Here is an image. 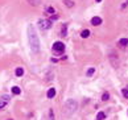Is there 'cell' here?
<instances>
[{
    "label": "cell",
    "mask_w": 128,
    "mask_h": 120,
    "mask_svg": "<svg viewBox=\"0 0 128 120\" xmlns=\"http://www.w3.org/2000/svg\"><path fill=\"white\" fill-rule=\"evenodd\" d=\"M63 3H65L69 8H71V7L74 5V1H71V0H63Z\"/></svg>",
    "instance_id": "13"
},
{
    "label": "cell",
    "mask_w": 128,
    "mask_h": 120,
    "mask_svg": "<svg viewBox=\"0 0 128 120\" xmlns=\"http://www.w3.org/2000/svg\"><path fill=\"white\" fill-rule=\"evenodd\" d=\"M63 50H65V45H63L61 41H57V42L53 44V51H54V53H58V54H61Z\"/></svg>",
    "instance_id": "3"
},
{
    "label": "cell",
    "mask_w": 128,
    "mask_h": 120,
    "mask_svg": "<svg viewBox=\"0 0 128 120\" xmlns=\"http://www.w3.org/2000/svg\"><path fill=\"white\" fill-rule=\"evenodd\" d=\"M23 74H24V69L23 67H17L16 69V75L17 77H21Z\"/></svg>",
    "instance_id": "8"
},
{
    "label": "cell",
    "mask_w": 128,
    "mask_h": 120,
    "mask_svg": "<svg viewBox=\"0 0 128 120\" xmlns=\"http://www.w3.org/2000/svg\"><path fill=\"white\" fill-rule=\"evenodd\" d=\"M127 4H128V0H127V1H124V3H123L122 8H125V7H127Z\"/></svg>",
    "instance_id": "18"
},
{
    "label": "cell",
    "mask_w": 128,
    "mask_h": 120,
    "mask_svg": "<svg viewBox=\"0 0 128 120\" xmlns=\"http://www.w3.org/2000/svg\"><path fill=\"white\" fill-rule=\"evenodd\" d=\"M77 107H78V104L74 99H67L65 102V104H63V116L70 117L71 115L77 111Z\"/></svg>",
    "instance_id": "2"
},
{
    "label": "cell",
    "mask_w": 128,
    "mask_h": 120,
    "mask_svg": "<svg viewBox=\"0 0 128 120\" xmlns=\"http://www.w3.org/2000/svg\"><path fill=\"white\" fill-rule=\"evenodd\" d=\"M122 92H123V95H124V98H127V99H128V89H123Z\"/></svg>",
    "instance_id": "15"
},
{
    "label": "cell",
    "mask_w": 128,
    "mask_h": 120,
    "mask_svg": "<svg viewBox=\"0 0 128 120\" xmlns=\"http://www.w3.org/2000/svg\"><path fill=\"white\" fill-rule=\"evenodd\" d=\"M95 1H98V3H100V1H102V0H95Z\"/></svg>",
    "instance_id": "19"
},
{
    "label": "cell",
    "mask_w": 128,
    "mask_h": 120,
    "mask_svg": "<svg viewBox=\"0 0 128 120\" xmlns=\"http://www.w3.org/2000/svg\"><path fill=\"white\" fill-rule=\"evenodd\" d=\"M46 95H48L49 99L54 98V96H56V89H49V90H48V94H46Z\"/></svg>",
    "instance_id": "7"
},
{
    "label": "cell",
    "mask_w": 128,
    "mask_h": 120,
    "mask_svg": "<svg viewBox=\"0 0 128 120\" xmlns=\"http://www.w3.org/2000/svg\"><path fill=\"white\" fill-rule=\"evenodd\" d=\"M38 25H40V28L44 30V29H49V28H50L51 23L49 20H40V21H38Z\"/></svg>",
    "instance_id": "5"
},
{
    "label": "cell",
    "mask_w": 128,
    "mask_h": 120,
    "mask_svg": "<svg viewBox=\"0 0 128 120\" xmlns=\"http://www.w3.org/2000/svg\"><path fill=\"white\" fill-rule=\"evenodd\" d=\"M104 117H106V114H104V112H102V111L98 112V115H97V120H103Z\"/></svg>",
    "instance_id": "9"
},
{
    "label": "cell",
    "mask_w": 128,
    "mask_h": 120,
    "mask_svg": "<svg viewBox=\"0 0 128 120\" xmlns=\"http://www.w3.org/2000/svg\"><path fill=\"white\" fill-rule=\"evenodd\" d=\"M9 120H12V119H9Z\"/></svg>",
    "instance_id": "20"
},
{
    "label": "cell",
    "mask_w": 128,
    "mask_h": 120,
    "mask_svg": "<svg viewBox=\"0 0 128 120\" xmlns=\"http://www.w3.org/2000/svg\"><path fill=\"white\" fill-rule=\"evenodd\" d=\"M26 33H28V41H29L31 50L33 53H38L40 51V38H38V34L36 32V28L33 25H28Z\"/></svg>",
    "instance_id": "1"
},
{
    "label": "cell",
    "mask_w": 128,
    "mask_h": 120,
    "mask_svg": "<svg viewBox=\"0 0 128 120\" xmlns=\"http://www.w3.org/2000/svg\"><path fill=\"white\" fill-rule=\"evenodd\" d=\"M46 11H48L49 13H54V8H53V7H48V9H46Z\"/></svg>",
    "instance_id": "17"
},
{
    "label": "cell",
    "mask_w": 128,
    "mask_h": 120,
    "mask_svg": "<svg viewBox=\"0 0 128 120\" xmlns=\"http://www.w3.org/2000/svg\"><path fill=\"white\" fill-rule=\"evenodd\" d=\"M12 92H13L15 95H19L21 92V90L19 89V87H17V86H15V87H12Z\"/></svg>",
    "instance_id": "11"
},
{
    "label": "cell",
    "mask_w": 128,
    "mask_h": 120,
    "mask_svg": "<svg viewBox=\"0 0 128 120\" xmlns=\"http://www.w3.org/2000/svg\"><path fill=\"white\" fill-rule=\"evenodd\" d=\"M81 36H82L83 38H87L88 36H90V30H88V29H85V30H83L82 33H81Z\"/></svg>",
    "instance_id": "10"
},
{
    "label": "cell",
    "mask_w": 128,
    "mask_h": 120,
    "mask_svg": "<svg viewBox=\"0 0 128 120\" xmlns=\"http://www.w3.org/2000/svg\"><path fill=\"white\" fill-rule=\"evenodd\" d=\"M119 44L122 46H127L128 45V38H122V40L119 41Z\"/></svg>",
    "instance_id": "12"
},
{
    "label": "cell",
    "mask_w": 128,
    "mask_h": 120,
    "mask_svg": "<svg viewBox=\"0 0 128 120\" xmlns=\"http://www.w3.org/2000/svg\"><path fill=\"white\" fill-rule=\"evenodd\" d=\"M108 98H110V95H108L107 92H104V94H103V96H102V100H104V102H106V100H108Z\"/></svg>",
    "instance_id": "16"
},
{
    "label": "cell",
    "mask_w": 128,
    "mask_h": 120,
    "mask_svg": "<svg viewBox=\"0 0 128 120\" xmlns=\"http://www.w3.org/2000/svg\"><path fill=\"white\" fill-rule=\"evenodd\" d=\"M91 24H92V25H100V24H102V19H100V17H98V16H95V17H92V19H91Z\"/></svg>",
    "instance_id": "6"
},
{
    "label": "cell",
    "mask_w": 128,
    "mask_h": 120,
    "mask_svg": "<svg viewBox=\"0 0 128 120\" xmlns=\"http://www.w3.org/2000/svg\"><path fill=\"white\" fill-rule=\"evenodd\" d=\"M9 99H11V96H9V95H7V94H5V95H3V96L0 98V110H3L4 107L8 104Z\"/></svg>",
    "instance_id": "4"
},
{
    "label": "cell",
    "mask_w": 128,
    "mask_h": 120,
    "mask_svg": "<svg viewBox=\"0 0 128 120\" xmlns=\"http://www.w3.org/2000/svg\"><path fill=\"white\" fill-rule=\"evenodd\" d=\"M94 73H95V69L94 67H91V69H88V70H87V75H88V77H91Z\"/></svg>",
    "instance_id": "14"
}]
</instances>
